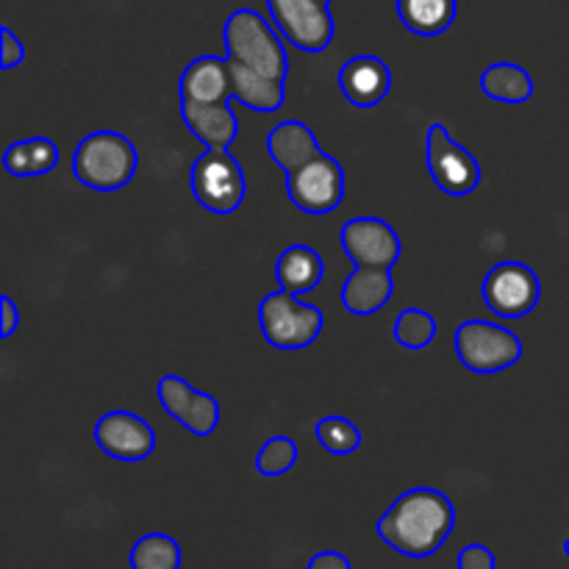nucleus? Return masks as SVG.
I'll use <instances>...</instances> for the list:
<instances>
[{
	"label": "nucleus",
	"instance_id": "obj_16",
	"mask_svg": "<svg viewBox=\"0 0 569 569\" xmlns=\"http://www.w3.org/2000/svg\"><path fill=\"white\" fill-rule=\"evenodd\" d=\"M395 283L389 267H353L342 283L345 311L356 317L378 315L392 300Z\"/></svg>",
	"mask_w": 569,
	"mask_h": 569
},
{
	"label": "nucleus",
	"instance_id": "obj_20",
	"mask_svg": "<svg viewBox=\"0 0 569 569\" xmlns=\"http://www.w3.org/2000/svg\"><path fill=\"white\" fill-rule=\"evenodd\" d=\"M228 67H231L233 98L242 100L248 109L261 111V114H272V111L281 109L283 98H287V87L281 81H272V78L261 76V72L231 59H228Z\"/></svg>",
	"mask_w": 569,
	"mask_h": 569
},
{
	"label": "nucleus",
	"instance_id": "obj_13",
	"mask_svg": "<svg viewBox=\"0 0 569 569\" xmlns=\"http://www.w3.org/2000/svg\"><path fill=\"white\" fill-rule=\"evenodd\" d=\"M94 442L111 459L137 465L156 450V433L150 422L133 411H109L94 426Z\"/></svg>",
	"mask_w": 569,
	"mask_h": 569
},
{
	"label": "nucleus",
	"instance_id": "obj_22",
	"mask_svg": "<svg viewBox=\"0 0 569 569\" xmlns=\"http://www.w3.org/2000/svg\"><path fill=\"white\" fill-rule=\"evenodd\" d=\"M59 164V148L48 137H31L22 142H11L3 153V167L14 178L48 176Z\"/></svg>",
	"mask_w": 569,
	"mask_h": 569
},
{
	"label": "nucleus",
	"instance_id": "obj_26",
	"mask_svg": "<svg viewBox=\"0 0 569 569\" xmlns=\"http://www.w3.org/2000/svg\"><path fill=\"white\" fill-rule=\"evenodd\" d=\"M395 342L409 350H426L437 337V320L426 309H403L395 320Z\"/></svg>",
	"mask_w": 569,
	"mask_h": 569
},
{
	"label": "nucleus",
	"instance_id": "obj_32",
	"mask_svg": "<svg viewBox=\"0 0 569 569\" xmlns=\"http://www.w3.org/2000/svg\"><path fill=\"white\" fill-rule=\"evenodd\" d=\"M565 556L569 559V537H567V542H565Z\"/></svg>",
	"mask_w": 569,
	"mask_h": 569
},
{
	"label": "nucleus",
	"instance_id": "obj_24",
	"mask_svg": "<svg viewBox=\"0 0 569 569\" xmlns=\"http://www.w3.org/2000/svg\"><path fill=\"white\" fill-rule=\"evenodd\" d=\"M128 565L131 569H181V545L167 533H144L133 542Z\"/></svg>",
	"mask_w": 569,
	"mask_h": 569
},
{
	"label": "nucleus",
	"instance_id": "obj_21",
	"mask_svg": "<svg viewBox=\"0 0 569 569\" xmlns=\"http://www.w3.org/2000/svg\"><path fill=\"white\" fill-rule=\"evenodd\" d=\"M400 22L417 37H439L448 31L459 14L456 0H395Z\"/></svg>",
	"mask_w": 569,
	"mask_h": 569
},
{
	"label": "nucleus",
	"instance_id": "obj_19",
	"mask_svg": "<svg viewBox=\"0 0 569 569\" xmlns=\"http://www.w3.org/2000/svg\"><path fill=\"white\" fill-rule=\"evenodd\" d=\"M322 276H326L322 256L315 248H309V244H289L276 259V281L281 283V289L292 295L317 289Z\"/></svg>",
	"mask_w": 569,
	"mask_h": 569
},
{
	"label": "nucleus",
	"instance_id": "obj_7",
	"mask_svg": "<svg viewBox=\"0 0 569 569\" xmlns=\"http://www.w3.org/2000/svg\"><path fill=\"white\" fill-rule=\"evenodd\" d=\"M426 161L433 183L450 198H467L481 183V164L467 148H461L442 122H433L426 137Z\"/></svg>",
	"mask_w": 569,
	"mask_h": 569
},
{
	"label": "nucleus",
	"instance_id": "obj_23",
	"mask_svg": "<svg viewBox=\"0 0 569 569\" xmlns=\"http://www.w3.org/2000/svg\"><path fill=\"white\" fill-rule=\"evenodd\" d=\"M481 92L498 103H526L533 94V78L526 67L498 61L481 72Z\"/></svg>",
	"mask_w": 569,
	"mask_h": 569
},
{
	"label": "nucleus",
	"instance_id": "obj_5",
	"mask_svg": "<svg viewBox=\"0 0 569 569\" xmlns=\"http://www.w3.org/2000/svg\"><path fill=\"white\" fill-rule=\"evenodd\" d=\"M456 356L476 376H495L522 359V342L515 331L489 320H467L456 328Z\"/></svg>",
	"mask_w": 569,
	"mask_h": 569
},
{
	"label": "nucleus",
	"instance_id": "obj_18",
	"mask_svg": "<svg viewBox=\"0 0 569 569\" xmlns=\"http://www.w3.org/2000/svg\"><path fill=\"white\" fill-rule=\"evenodd\" d=\"M267 153L283 172H295L322 153L315 131L300 120H283L267 137Z\"/></svg>",
	"mask_w": 569,
	"mask_h": 569
},
{
	"label": "nucleus",
	"instance_id": "obj_11",
	"mask_svg": "<svg viewBox=\"0 0 569 569\" xmlns=\"http://www.w3.org/2000/svg\"><path fill=\"white\" fill-rule=\"evenodd\" d=\"M156 392L167 417L187 428L192 437H211L220 426V403L214 395L200 392L181 376H161Z\"/></svg>",
	"mask_w": 569,
	"mask_h": 569
},
{
	"label": "nucleus",
	"instance_id": "obj_6",
	"mask_svg": "<svg viewBox=\"0 0 569 569\" xmlns=\"http://www.w3.org/2000/svg\"><path fill=\"white\" fill-rule=\"evenodd\" d=\"M192 194L211 214H233L248 194V181L228 150H209L200 153L192 164Z\"/></svg>",
	"mask_w": 569,
	"mask_h": 569
},
{
	"label": "nucleus",
	"instance_id": "obj_8",
	"mask_svg": "<svg viewBox=\"0 0 569 569\" xmlns=\"http://www.w3.org/2000/svg\"><path fill=\"white\" fill-rule=\"evenodd\" d=\"M483 303L506 320H520L528 317L539 306L542 298V283L539 276L522 261H500L487 272L481 283Z\"/></svg>",
	"mask_w": 569,
	"mask_h": 569
},
{
	"label": "nucleus",
	"instance_id": "obj_1",
	"mask_svg": "<svg viewBox=\"0 0 569 569\" xmlns=\"http://www.w3.org/2000/svg\"><path fill=\"white\" fill-rule=\"evenodd\" d=\"M456 528V506L445 492L431 487H417L400 495L376 531L387 548L406 559H431L450 539Z\"/></svg>",
	"mask_w": 569,
	"mask_h": 569
},
{
	"label": "nucleus",
	"instance_id": "obj_10",
	"mask_svg": "<svg viewBox=\"0 0 569 569\" xmlns=\"http://www.w3.org/2000/svg\"><path fill=\"white\" fill-rule=\"evenodd\" d=\"M267 9L278 31L303 53H322L337 33L331 11L320 0H267Z\"/></svg>",
	"mask_w": 569,
	"mask_h": 569
},
{
	"label": "nucleus",
	"instance_id": "obj_17",
	"mask_svg": "<svg viewBox=\"0 0 569 569\" xmlns=\"http://www.w3.org/2000/svg\"><path fill=\"white\" fill-rule=\"evenodd\" d=\"M181 120L209 150H228L239 133L231 103H189L181 100Z\"/></svg>",
	"mask_w": 569,
	"mask_h": 569
},
{
	"label": "nucleus",
	"instance_id": "obj_2",
	"mask_svg": "<svg viewBox=\"0 0 569 569\" xmlns=\"http://www.w3.org/2000/svg\"><path fill=\"white\" fill-rule=\"evenodd\" d=\"M139 153L131 139L120 131H92L78 142L72 172L94 192H117L137 176Z\"/></svg>",
	"mask_w": 569,
	"mask_h": 569
},
{
	"label": "nucleus",
	"instance_id": "obj_29",
	"mask_svg": "<svg viewBox=\"0 0 569 569\" xmlns=\"http://www.w3.org/2000/svg\"><path fill=\"white\" fill-rule=\"evenodd\" d=\"M26 61V48H22L20 39L14 37L9 26L0 28V67L3 70H11V67L22 64Z\"/></svg>",
	"mask_w": 569,
	"mask_h": 569
},
{
	"label": "nucleus",
	"instance_id": "obj_33",
	"mask_svg": "<svg viewBox=\"0 0 569 569\" xmlns=\"http://www.w3.org/2000/svg\"><path fill=\"white\" fill-rule=\"evenodd\" d=\"M320 3H326V6H328V3H331V0H320Z\"/></svg>",
	"mask_w": 569,
	"mask_h": 569
},
{
	"label": "nucleus",
	"instance_id": "obj_28",
	"mask_svg": "<svg viewBox=\"0 0 569 569\" xmlns=\"http://www.w3.org/2000/svg\"><path fill=\"white\" fill-rule=\"evenodd\" d=\"M456 569H498V559L487 545H467L459 550Z\"/></svg>",
	"mask_w": 569,
	"mask_h": 569
},
{
	"label": "nucleus",
	"instance_id": "obj_4",
	"mask_svg": "<svg viewBox=\"0 0 569 569\" xmlns=\"http://www.w3.org/2000/svg\"><path fill=\"white\" fill-rule=\"evenodd\" d=\"M326 317L317 306L303 303L298 295L278 289L259 303L261 337L278 350H300L322 333Z\"/></svg>",
	"mask_w": 569,
	"mask_h": 569
},
{
	"label": "nucleus",
	"instance_id": "obj_3",
	"mask_svg": "<svg viewBox=\"0 0 569 569\" xmlns=\"http://www.w3.org/2000/svg\"><path fill=\"white\" fill-rule=\"evenodd\" d=\"M226 50L228 59L287 83L289 59L278 33L267 26L264 17L253 9H237L226 20Z\"/></svg>",
	"mask_w": 569,
	"mask_h": 569
},
{
	"label": "nucleus",
	"instance_id": "obj_31",
	"mask_svg": "<svg viewBox=\"0 0 569 569\" xmlns=\"http://www.w3.org/2000/svg\"><path fill=\"white\" fill-rule=\"evenodd\" d=\"M306 569H353V567H350L348 556H342L339 550H322V553L311 556L309 567Z\"/></svg>",
	"mask_w": 569,
	"mask_h": 569
},
{
	"label": "nucleus",
	"instance_id": "obj_27",
	"mask_svg": "<svg viewBox=\"0 0 569 569\" xmlns=\"http://www.w3.org/2000/svg\"><path fill=\"white\" fill-rule=\"evenodd\" d=\"M298 465V445L289 437H272L256 456V470L264 478H278Z\"/></svg>",
	"mask_w": 569,
	"mask_h": 569
},
{
	"label": "nucleus",
	"instance_id": "obj_9",
	"mask_svg": "<svg viewBox=\"0 0 569 569\" xmlns=\"http://www.w3.org/2000/svg\"><path fill=\"white\" fill-rule=\"evenodd\" d=\"M287 194L306 214H331L345 200V170L333 156L320 153L300 170L287 172Z\"/></svg>",
	"mask_w": 569,
	"mask_h": 569
},
{
	"label": "nucleus",
	"instance_id": "obj_25",
	"mask_svg": "<svg viewBox=\"0 0 569 569\" xmlns=\"http://www.w3.org/2000/svg\"><path fill=\"white\" fill-rule=\"evenodd\" d=\"M315 437L322 445V450L331 456H350L365 442L356 422L345 420V417H322L315 428Z\"/></svg>",
	"mask_w": 569,
	"mask_h": 569
},
{
	"label": "nucleus",
	"instance_id": "obj_30",
	"mask_svg": "<svg viewBox=\"0 0 569 569\" xmlns=\"http://www.w3.org/2000/svg\"><path fill=\"white\" fill-rule=\"evenodd\" d=\"M0 317H3V322H0V339H9L17 331V326H20V309H17L9 295H0Z\"/></svg>",
	"mask_w": 569,
	"mask_h": 569
},
{
	"label": "nucleus",
	"instance_id": "obj_12",
	"mask_svg": "<svg viewBox=\"0 0 569 569\" xmlns=\"http://www.w3.org/2000/svg\"><path fill=\"white\" fill-rule=\"evenodd\" d=\"M339 242H342L345 256L356 267H389L392 270L395 261L403 253L398 231L378 217H356V220L345 222L339 231Z\"/></svg>",
	"mask_w": 569,
	"mask_h": 569
},
{
	"label": "nucleus",
	"instance_id": "obj_14",
	"mask_svg": "<svg viewBox=\"0 0 569 569\" xmlns=\"http://www.w3.org/2000/svg\"><path fill=\"white\" fill-rule=\"evenodd\" d=\"M339 89L356 109H372L392 89V70L378 56H356L339 70Z\"/></svg>",
	"mask_w": 569,
	"mask_h": 569
},
{
	"label": "nucleus",
	"instance_id": "obj_15",
	"mask_svg": "<svg viewBox=\"0 0 569 569\" xmlns=\"http://www.w3.org/2000/svg\"><path fill=\"white\" fill-rule=\"evenodd\" d=\"M178 98L189 103H228L233 98V81L228 59L222 56H198L181 72Z\"/></svg>",
	"mask_w": 569,
	"mask_h": 569
}]
</instances>
